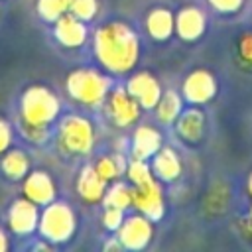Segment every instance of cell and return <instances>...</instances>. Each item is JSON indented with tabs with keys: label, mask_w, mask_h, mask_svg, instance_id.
<instances>
[{
	"label": "cell",
	"mask_w": 252,
	"mask_h": 252,
	"mask_svg": "<svg viewBox=\"0 0 252 252\" xmlns=\"http://www.w3.org/2000/svg\"><path fill=\"white\" fill-rule=\"evenodd\" d=\"M154 110H156V118L161 124H173L183 110V96L175 91H163Z\"/></svg>",
	"instance_id": "21"
},
{
	"label": "cell",
	"mask_w": 252,
	"mask_h": 252,
	"mask_svg": "<svg viewBox=\"0 0 252 252\" xmlns=\"http://www.w3.org/2000/svg\"><path fill=\"white\" fill-rule=\"evenodd\" d=\"M150 167H152L154 177L163 181V183H171V181L179 179V175L183 171V163L179 159V154L169 146H161L152 156Z\"/></svg>",
	"instance_id": "16"
},
{
	"label": "cell",
	"mask_w": 252,
	"mask_h": 252,
	"mask_svg": "<svg viewBox=\"0 0 252 252\" xmlns=\"http://www.w3.org/2000/svg\"><path fill=\"white\" fill-rule=\"evenodd\" d=\"M94 169L98 171V175L110 183L116 181L124 171H126V159L122 156H102L96 159V163H93Z\"/></svg>",
	"instance_id": "23"
},
{
	"label": "cell",
	"mask_w": 252,
	"mask_h": 252,
	"mask_svg": "<svg viewBox=\"0 0 252 252\" xmlns=\"http://www.w3.org/2000/svg\"><path fill=\"white\" fill-rule=\"evenodd\" d=\"M217 89H219L217 79L211 71L195 69L185 77V81L181 85V96H183L185 102L201 106V104H207L215 98Z\"/></svg>",
	"instance_id": "9"
},
{
	"label": "cell",
	"mask_w": 252,
	"mask_h": 252,
	"mask_svg": "<svg viewBox=\"0 0 252 252\" xmlns=\"http://www.w3.org/2000/svg\"><path fill=\"white\" fill-rule=\"evenodd\" d=\"M53 35L63 47L77 49L87 41V26L71 12H65L53 22Z\"/></svg>",
	"instance_id": "14"
},
{
	"label": "cell",
	"mask_w": 252,
	"mask_h": 252,
	"mask_svg": "<svg viewBox=\"0 0 252 252\" xmlns=\"http://www.w3.org/2000/svg\"><path fill=\"white\" fill-rule=\"evenodd\" d=\"M67 94L85 106H96L104 102L108 91H110V79L102 75L96 69L91 67H79L67 75L65 81Z\"/></svg>",
	"instance_id": "3"
},
{
	"label": "cell",
	"mask_w": 252,
	"mask_h": 252,
	"mask_svg": "<svg viewBox=\"0 0 252 252\" xmlns=\"http://www.w3.org/2000/svg\"><path fill=\"white\" fill-rule=\"evenodd\" d=\"M18 128H20L22 136H24L28 142L35 144V146L43 144V142L49 138V128H47V126H33V124H26V122H20V120H18Z\"/></svg>",
	"instance_id": "28"
},
{
	"label": "cell",
	"mask_w": 252,
	"mask_h": 252,
	"mask_svg": "<svg viewBox=\"0 0 252 252\" xmlns=\"http://www.w3.org/2000/svg\"><path fill=\"white\" fill-rule=\"evenodd\" d=\"M124 220V211L122 209H114V207H104V213H102V226L110 232H116L120 228Z\"/></svg>",
	"instance_id": "30"
},
{
	"label": "cell",
	"mask_w": 252,
	"mask_h": 252,
	"mask_svg": "<svg viewBox=\"0 0 252 252\" xmlns=\"http://www.w3.org/2000/svg\"><path fill=\"white\" fill-rule=\"evenodd\" d=\"M12 138H14V130H12L10 122L0 116V156L8 148H12Z\"/></svg>",
	"instance_id": "32"
},
{
	"label": "cell",
	"mask_w": 252,
	"mask_h": 252,
	"mask_svg": "<svg viewBox=\"0 0 252 252\" xmlns=\"http://www.w3.org/2000/svg\"><path fill=\"white\" fill-rule=\"evenodd\" d=\"M209 6L219 12V14H224V16H230V14H236L240 12V8L244 6V0H207Z\"/></svg>",
	"instance_id": "31"
},
{
	"label": "cell",
	"mask_w": 252,
	"mask_h": 252,
	"mask_svg": "<svg viewBox=\"0 0 252 252\" xmlns=\"http://www.w3.org/2000/svg\"><path fill=\"white\" fill-rule=\"evenodd\" d=\"M132 205L150 220H161L165 213V199L159 179L152 177L140 185H132Z\"/></svg>",
	"instance_id": "6"
},
{
	"label": "cell",
	"mask_w": 252,
	"mask_h": 252,
	"mask_svg": "<svg viewBox=\"0 0 252 252\" xmlns=\"http://www.w3.org/2000/svg\"><path fill=\"white\" fill-rule=\"evenodd\" d=\"M104 104H106V114H108V118H110L112 124L118 126V128L132 126L134 122H138L140 112H142V106L136 102V98H134L126 89L108 91V94H106V98H104Z\"/></svg>",
	"instance_id": "7"
},
{
	"label": "cell",
	"mask_w": 252,
	"mask_h": 252,
	"mask_svg": "<svg viewBox=\"0 0 252 252\" xmlns=\"http://www.w3.org/2000/svg\"><path fill=\"white\" fill-rule=\"evenodd\" d=\"M96 61L114 75H124L134 69L140 57V39L136 32L124 22H106L93 39Z\"/></svg>",
	"instance_id": "1"
},
{
	"label": "cell",
	"mask_w": 252,
	"mask_h": 252,
	"mask_svg": "<svg viewBox=\"0 0 252 252\" xmlns=\"http://www.w3.org/2000/svg\"><path fill=\"white\" fill-rule=\"evenodd\" d=\"M146 32L156 41H167L175 33V14L163 6L152 8L146 16Z\"/></svg>",
	"instance_id": "19"
},
{
	"label": "cell",
	"mask_w": 252,
	"mask_h": 252,
	"mask_svg": "<svg viewBox=\"0 0 252 252\" xmlns=\"http://www.w3.org/2000/svg\"><path fill=\"white\" fill-rule=\"evenodd\" d=\"M104 207H114V209H122L126 211L132 205V187H128L122 181H110V185H106L104 197H102Z\"/></svg>",
	"instance_id": "22"
},
{
	"label": "cell",
	"mask_w": 252,
	"mask_h": 252,
	"mask_svg": "<svg viewBox=\"0 0 252 252\" xmlns=\"http://www.w3.org/2000/svg\"><path fill=\"white\" fill-rule=\"evenodd\" d=\"M161 132L150 124H142L132 134V158L152 159V156L161 148Z\"/></svg>",
	"instance_id": "18"
},
{
	"label": "cell",
	"mask_w": 252,
	"mask_h": 252,
	"mask_svg": "<svg viewBox=\"0 0 252 252\" xmlns=\"http://www.w3.org/2000/svg\"><path fill=\"white\" fill-rule=\"evenodd\" d=\"M173 124H175L177 136L185 144H199L205 138V132H207V116H205V112L197 104H191L189 108L181 110V114L177 116V120Z\"/></svg>",
	"instance_id": "12"
},
{
	"label": "cell",
	"mask_w": 252,
	"mask_h": 252,
	"mask_svg": "<svg viewBox=\"0 0 252 252\" xmlns=\"http://www.w3.org/2000/svg\"><path fill=\"white\" fill-rule=\"evenodd\" d=\"M24 197L30 199L32 203H35L37 207H45L47 203L55 201V183L51 179V175L47 171H41V169H35V171H30L26 177H24Z\"/></svg>",
	"instance_id": "15"
},
{
	"label": "cell",
	"mask_w": 252,
	"mask_h": 252,
	"mask_svg": "<svg viewBox=\"0 0 252 252\" xmlns=\"http://www.w3.org/2000/svg\"><path fill=\"white\" fill-rule=\"evenodd\" d=\"M69 12L83 22H89L98 12V0H71Z\"/></svg>",
	"instance_id": "27"
},
{
	"label": "cell",
	"mask_w": 252,
	"mask_h": 252,
	"mask_svg": "<svg viewBox=\"0 0 252 252\" xmlns=\"http://www.w3.org/2000/svg\"><path fill=\"white\" fill-rule=\"evenodd\" d=\"M37 230L45 242L63 244L73 238L77 230V217L75 211L63 201H51L39 213Z\"/></svg>",
	"instance_id": "4"
},
{
	"label": "cell",
	"mask_w": 252,
	"mask_h": 252,
	"mask_svg": "<svg viewBox=\"0 0 252 252\" xmlns=\"http://www.w3.org/2000/svg\"><path fill=\"white\" fill-rule=\"evenodd\" d=\"M71 0H37V14L45 22H55L59 16L69 12Z\"/></svg>",
	"instance_id": "24"
},
{
	"label": "cell",
	"mask_w": 252,
	"mask_h": 252,
	"mask_svg": "<svg viewBox=\"0 0 252 252\" xmlns=\"http://www.w3.org/2000/svg\"><path fill=\"white\" fill-rule=\"evenodd\" d=\"M10 248V242H8V236L4 232V228L0 226V252H6Z\"/></svg>",
	"instance_id": "33"
},
{
	"label": "cell",
	"mask_w": 252,
	"mask_h": 252,
	"mask_svg": "<svg viewBox=\"0 0 252 252\" xmlns=\"http://www.w3.org/2000/svg\"><path fill=\"white\" fill-rule=\"evenodd\" d=\"M246 228H248V232H252V207H250V213H248V219H246Z\"/></svg>",
	"instance_id": "35"
},
{
	"label": "cell",
	"mask_w": 252,
	"mask_h": 252,
	"mask_svg": "<svg viewBox=\"0 0 252 252\" xmlns=\"http://www.w3.org/2000/svg\"><path fill=\"white\" fill-rule=\"evenodd\" d=\"M0 171L12 181H20L30 173V158L24 150L8 148L0 156Z\"/></svg>",
	"instance_id": "20"
},
{
	"label": "cell",
	"mask_w": 252,
	"mask_h": 252,
	"mask_svg": "<svg viewBox=\"0 0 252 252\" xmlns=\"http://www.w3.org/2000/svg\"><path fill=\"white\" fill-rule=\"evenodd\" d=\"M106 181L98 175V171L94 169V165H85L81 169V173L77 175L75 187H77V195L85 201V203H98L104 197L106 191Z\"/></svg>",
	"instance_id": "17"
},
{
	"label": "cell",
	"mask_w": 252,
	"mask_h": 252,
	"mask_svg": "<svg viewBox=\"0 0 252 252\" xmlns=\"http://www.w3.org/2000/svg\"><path fill=\"white\" fill-rule=\"evenodd\" d=\"M228 203V191L224 185L217 183L211 187V191L207 193V199H205V209L211 211V213H222L224 207Z\"/></svg>",
	"instance_id": "26"
},
{
	"label": "cell",
	"mask_w": 252,
	"mask_h": 252,
	"mask_svg": "<svg viewBox=\"0 0 252 252\" xmlns=\"http://www.w3.org/2000/svg\"><path fill=\"white\" fill-rule=\"evenodd\" d=\"M152 236H154V220H150L142 213L124 219L120 228L116 230V238L126 250H144L152 242Z\"/></svg>",
	"instance_id": "8"
},
{
	"label": "cell",
	"mask_w": 252,
	"mask_h": 252,
	"mask_svg": "<svg viewBox=\"0 0 252 252\" xmlns=\"http://www.w3.org/2000/svg\"><path fill=\"white\" fill-rule=\"evenodd\" d=\"M246 191H248V195L252 197V171H250L248 177H246Z\"/></svg>",
	"instance_id": "34"
},
{
	"label": "cell",
	"mask_w": 252,
	"mask_h": 252,
	"mask_svg": "<svg viewBox=\"0 0 252 252\" xmlns=\"http://www.w3.org/2000/svg\"><path fill=\"white\" fill-rule=\"evenodd\" d=\"M207 30V16L197 6H183L175 14V33L183 41H197Z\"/></svg>",
	"instance_id": "13"
},
{
	"label": "cell",
	"mask_w": 252,
	"mask_h": 252,
	"mask_svg": "<svg viewBox=\"0 0 252 252\" xmlns=\"http://www.w3.org/2000/svg\"><path fill=\"white\" fill-rule=\"evenodd\" d=\"M126 91L136 98V102L144 110H154V106L158 104V100L163 93L159 81L148 71H140V73L132 75L126 83Z\"/></svg>",
	"instance_id": "11"
},
{
	"label": "cell",
	"mask_w": 252,
	"mask_h": 252,
	"mask_svg": "<svg viewBox=\"0 0 252 252\" xmlns=\"http://www.w3.org/2000/svg\"><path fill=\"white\" fill-rule=\"evenodd\" d=\"M59 96L43 85L28 87L20 98V122L49 128V124L59 116Z\"/></svg>",
	"instance_id": "2"
},
{
	"label": "cell",
	"mask_w": 252,
	"mask_h": 252,
	"mask_svg": "<svg viewBox=\"0 0 252 252\" xmlns=\"http://www.w3.org/2000/svg\"><path fill=\"white\" fill-rule=\"evenodd\" d=\"M236 53L242 65L252 69V32H244L236 41Z\"/></svg>",
	"instance_id": "29"
},
{
	"label": "cell",
	"mask_w": 252,
	"mask_h": 252,
	"mask_svg": "<svg viewBox=\"0 0 252 252\" xmlns=\"http://www.w3.org/2000/svg\"><path fill=\"white\" fill-rule=\"evenodd\" d=\"M39 209L30 199H16L8 209V226L18 236H30L37 230Z\"/></svg>",
	"instance_id": "10"
},
{
	"label": "cell",
	"mask_w": 252,
	"mask_h": 252,
	"mask_svg": "<svg viewBox=\"0 0 252 252\" xmlns=\"http://www.w3.org/2000/svg\"><path fill=\"white\" fill-rule=\"evenodd\" d=\"M59 144L69 154H89L94 144L93 122L83 114H65L59 120Z\"/></svg>",
	"instance_id": "5"
},
{
	"label": "cell",
	"mask_w": 252,
	"mask_h": 252,
	"mask_svg": "<svg viewBox=\"0 0 252 252\" xmlns=\"http://www.w3.org/2000/svg\"><path fill=\"white\" fill-rule=\"evenodd\" d=\"M126 171H128V179H130L132 185H140V183H144V181H148V179L154 177L148 159L132 158L130 163H128V167H126Z\"/></svg>",
	"instance_id": "25"
}]
</instances>
